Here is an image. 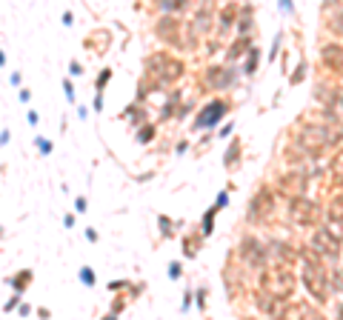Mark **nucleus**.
Wrapping results in <instances>:
<instances>
[{"mask_svg":"<svg viewBox=\"0 0 343 320\" xmlns=\"http://www.w3.org/2000/svg\"><path fill=\"white\" fill-rule=\"evenodd\" d=\"M146 69H149V75L158 80V83H172V80H177L183 75V63L177 60V57L166 55V52H158V55L149 57Z\"/></svg>","mask_w":343,"mask_h":320,"instance_id":"nucleus-3","label":"nucleus"},{"mask_svg":"<svg viewBox=\"0 0 343 320\" xmlns=\"http://www.w3.org/2000/svg\"><path fill=\"white\" fill-rule=\"evenodd\" d=\"M63 89H66V97H69V100H72V97H75V89H72V83H69V80H66V83H63Z\"/></svg>","mask_w":343,"mask_h":320,"instance_id":"nucleus-24","label":"nucleus"},{"mask_svg":"<svg viewBox=\"0 0 343 320\" xmlns=\"http://www.w3.org/2000/svg\"><path fill=\"white\" fill-rule=\"evenodd\" d=\"M332 283H335L338 295H341V309H343V269H341V272H335V280H332Z\"/></svg>","mask_w":343,"mask_h":320,"instance_id":"nucleus-17","label":"nucleus"},{"mask_svg":"<svg viewBox=\"0 0 343 320\" xmlns=\"http://www.w3.org/2000/svg\"><path fill=\"white\" fill-rule=\"evenodd\" d=\"M240 254L246 257V260L252 263V266H263V260H266V249H263L257 240H243V246H240Z\"/></svg>","mask_w":343,"mask_h":320,"instance_id":"nucleus-8","label":"nucleus"},{"mask_svg":"<svg viewBox=\"0 0 343 320\" xmlns=\"http://www.w3.org/2000/svg\"><path fill=\"white\" fill-rule=\"evenodd\" d=\"M186 254H189V257H194V254H197V243L186 240Z\"/></svg>","mask_w":343,"mask_h":320,"instance_id":"nucleus-22","label":"nucleus"},{"mask_svg":"<svg viewBox=\"0 0 343 320\" xmlns=\"http://www.w3.org/2000/svg\"><path fill=\"white\" fill-rule=\"evenodd\" d=\"M32 274H34V272L23 269V272L17 274V277H11V286H14V292H17V295H23V292H26V286L32 283Z\"/></svg>","mask_w":343,"mask_h":320,"instance_id":"nucleus-13","label":"nucleus"},{"mask_svg":"<svg viewBox=\"0 0 343 320\" xmlns=\"http://www.w3.org/2000/svg\"><path fill=\"white\" fill-rule=\"evenodd\" d=\"M312 249L315 254H323V257H341V240L332 235L329 229H318L315 235H312Z\"/></svg>","mask_w":343,"mask_h":320,"instance_id":"nucleus-5","label":"nucleus"},{"mask_svg":"<svg viewBox=\"0 0 343 320\" xmlns=\"http://www.w3.org/2000/svg\"><path fill=\"white\" fill-rule=\"evenodd\" d=\"M297 143H300L303 152H309V155H320V152H326L329 146L341 143V126H335V132H332V126L309 123V129H303V132L297 135Z\"/></svg>","mask_w":343,"mask_h":320,"instance_id":"nucleus-2","label":"nucleus"},{"mask_svg":"<svg viewBox=\"0 0 343 320\" xmlns=\"http://www.w3.org/2000/svg\"><path fill=\"white\" fill-rule=\"evenodd\" d=\"M152 135H155V126H146V129H140V137H137V140L146 143V140H152Z\"/></svg>","mask_w":343,"mask_h":320,"instance_id":"nucleus-20","label":"nucleus"},{"mask_svg":"<svg viewBox=\"0 0 343 320\" xmlns=\"http://www.w3.org/2000/svg\"><path fill=\"white\" fill-rule=\"evenodd\" d=\"M80 277H83V283H94V277H91V269H80Z\"/></svg>","mask_w":343,"mask_h":320,"instance_id":"nucleus-21","label":"nucleus"},{"mask_svg":"<svg viewBox=\"0 0 343 320\" xmlns=\"http://www.w3.org/2000/svg\"><path fill=\"white\" fill-rule=\"evenodd\" d=\"M329 220H343V192L332 197V206H329Z\"/></svg>","mask_w":343,"mask_h":320,"instance_id":"nucleus-14","label":"nucleus"},{"mask_svg":"<svg viewBox=\"0 0 343 320\" xmlns=\"http://www.w3.org/2000/svg\"><path fill=\"white\" fill-rule=\"evenodd\" d=\"M277 189H280V194H286V197H303V192H306V180H303V174H283L280 177V183H277Z\"/></svg>","mask_w":343,"mask_h":320,"instance_id":"nucleus-7","label":"nucleus"},{"mask_svg":"<svg viewBox=\"0 0 343 320\" xmlns=\"http://www.w3.org/2000/svg\"><path fill=\"white\" fill-rule=\"evenodd\" d=\"M323 60H326L332 69H341V66H343V52H341V46H326V49H323Z\"/></svg>","mask_w":343,"mask_h":320,"instance_id":"nucleus-11","label":"nucleus"},{"mask_svg":"<svg viewBox=\"0 0 343 320\" xmlns=\"http://www.w3.org/2000/svg\"><path fill=\"white\" fill-rule=\"evenodd\" d=\"M17 306H20V297H11V300H9V303H6L3 309H6V312H11V309H17Z\"/></svg>","mask_w":343,"mask_h":320,"instance_id":"nucleus-23","label":"nucleus"},{"mask_svg":"<svg viewBox=\"0 0 343 320\" xmlns=\"http://www.w3.org/2000/svg\"><path fill=\"white\" fill-rule=\"evenodd\" d=\"M223 112H226V103H223V100H215L209 109H206V114H200V117H197V126H212L215 120H220V117H223Z\"/></svg>","mask_w":343,"mask_h":320,"instance_id":"nucleus-9","label":"nucleus"},{"mask_svg":"<svg viewBox=\"0 0 343 320\" xmlns=\"http://www.w3.org/2000/svg\"><path fill=\"white\" fill-rule=\"evenodd\" d=\"M332 171H335V174L343 180V155H341V158H335V163H332Z\"/></svg>","mask_w":343,"mask_h":320,"instance_id":"nucleus-18","label":"nucleus"},{"mask_svg":"<svg viewBox=\"0 0 343 320\" xmlns=\"http://www.w3.org/2000/svg\"><path fill=\"white\" fill-rule=\"evenodd\" d=\"M109 78H112V72H109V69H103L100 75H97V94H103V86L109 83Z\"/></svg>","mask_w":343,"mask_h":320,"instance_id":"nucleus-16","label":"nucleus"},{"mask_svg":"<svg viewBox=\"0 0 343 320\" xmlns=\"http://www.w3.org/2000/svg\"><path fill=\"white\" fill-rule=\"evenodd\" d=\"M329 26L335 29V32H343V11H338V14H335V20H332Z\"/></svg>","mask_w":343,"mask_h":320,"instance_id":"nucleus-19","label":"nucleus"},{"mask_svg":"<svg viewBox=\"0 0 343 320\" xmlns=\"http://www.w3.org/2000/svg\"><path fill=\"white\" fill-rule=\"evenodd\" d=\"M3 63H6V55H3V52H0V66H3Z\"/></svg>","mask_w":343,"mask_h":320,"instance_id":"nucleus-26","label":"nucleus"},{"mask_svg":"<svg viewBox=\"0 0 343 320\" xmlns=\"http://www.w3.org/2000/svg\"><path fill=\"white\" fill-rule=\"evenodd\" d=\"M318 215H320L318 203H312L306 197H295V203H292V220H295L297 226H315Z\"/></svg>","mask_w":343,"mask_h":320,"instance_id":"nucleus-6","label":"nucleus"},{"mask_svg":"<svg viewBox=\"0 0 343 320\" xmlns=\"http://www.w3.org/2000/svg\"><path fill=\"white\" fill-rule=\"evenodd\" d=\"M277 300H280V297H272V295H263V297H257V306H260L263 312H266V315H283L286 309L280 306V303H277Z\"/></svg>","mask_w":343,"mask_h":320,"instance_id":"nucleus-10","label":"nucleus"},{"mask_svg":"<svg viewBox=\"0 0 343 320\" xmlns=\"http://www.w3.org/2000/svg\"><path fill=\"white\" fill-rule=\"evenodd\" d=\"M326 229H329L338 240H343V220H329V226H326Z\"/></svg>","mask_w":343,"mask_h":320,"instance_id":"nucleus-15","label":"nucleus"},{"mask_svg":"<svg viewBox=\"0 0 343 320\" xmlns=\"http://www.w3.org/2000/svg\"><path fill=\"white\" fill-rule=\"evenodd\" d=\"M303 283H306L309 295L315 297L318 303H326V300H329L332 277H329V272H326V266L318 260V254H306V257H303Z\"/></svg>","mask_w":343,"mask_h":320,"instance_id":"nucleus-1","label":"nucleus"},{"mask_svg":"<svg viewBox=\"0 0 343 320\" xmlns=\"http://www.w3.org/2000/svg\"><path fill=\"white\" fill-rule=\"evenodd\" d=\"M260 289L266 295L286 300V297L292 295V289H295V277H292L289 269H280V266H277V269H269V272L260 277Z\"/></svg>","mask_w":343,"mask_h":320,"instance_id":"nucleus-4","label":"nucleus"},{"mask_svg":"<svg viewBox=\"0 0 343 320\" xmlns=\"http://www.w3.org/2000/svg\"><path fill=\"white\" fill-rule=\"evenodd\" d=\"M169 274H172V277H177V274H180V266H177V263H172V266H169Z\"/></svg>","mask_w":343,"mask_h":320,"instance_id":"nucleus-25","label":"nucleus"},{"mask_svg":"<svg viewBox=\"0 0 343 320\" xmlns=\"http://www.w3.org/2000/svg\"><path fill=\"white\" fill-rule=\"evenodd\" d=\"M263 209V215H269V209H272V194L269 192H260L255 197V203H252V217H257V212Z\"/></svg>","mask_w":343,"mask_h":320,"instance_id":"nucleus-12","label":"nucleus"}]
</instances>
